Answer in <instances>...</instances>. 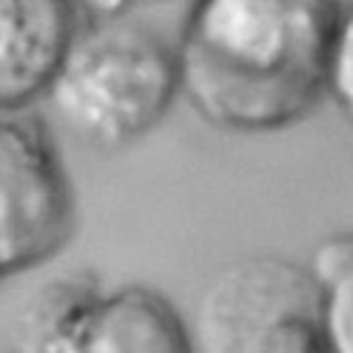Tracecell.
I'll return each instance as SVG.
<instances>
[{
	"instance_id": "obj_6",
	"label": "cell",
	"mask_w": 353,
	"mask_h": 353,
	"mask_svg": "<svg viewBox=\"0 0 353 353\" xmlns=\"http://www.w3.org/2000/svg\"><path fill=\"white\" fill-rule=\"evenodd\" d=\"M77 25L80 3L0 0V113L50 91Z\"/></svg>"
},
{
	"instance_id": "obj_2",
	"label": "cell",
	"mask_w": 353,
	"mask_h": 353,
	"mask_svg": "<svg viewBox=\"0 0 353 353\" xmlns=\"http://www.w3.org/2000/svg\"><path fill=\"white\" fill-rule=\"evenodd\" d=\"M127 11L130 3H80L77 33L47 91L61 124L105 152L146 135L179 94L176 44Z\"/></svg>"
},
{
	"instance_id": "obj_8",
	"label": "cell",
	"mask_w": 353,
	"mask_h": 353,
	"mask_svg": "<svg viewBox=\"0 0 353 353\" xmlns=\"http://www.w3.org/2000/svg\"><path fill=\"white\" fill-rule=\"evenodd\" d=\"M325 99L353 127V3L336 6L325 52Z\"/></svg>"
},
{
	"instance_id": "obj_7",
	"label": "cell",
	"mask_w": 353,
	"mask_h": 353,
	"mask_svg": "<svg viewBox=\"0 0 353 353\" xmlns=\"http://www.w3.org/2000/svg\"><path fill=\"white\" fill-rule=\"evenodd\" d=\"M306 268L317 287L323 353H353V229L323 237Z\"/></svg>"
},
{
	"instance_id": "obj_5",
	"label": "cell",
	"mask_w": 353,
	"mask_h": 353,
	"mask_svg": "<svg viewBox=\"0 0 353 353\" xmlns=\"http://www.w3.org/2000/svg\"><path fill=\"white\" fill-rule=\"evenodd\" d=\"M74 193L39 119L0 113V284L52 259L69 240Z\"/></svg>"
},
{
	"instance_id": "obj_3",
	"label": "cell",
	"mask_w": 353,
	"mask_h": 353,
	"mask_svg": "<svg viewBox=\"0 0 353 353\" xmlns=\"http://www.w3.org/2000/svg\"><path fill=\"white\" fill-rule=\"evenodd\" d=\"M17 353H196L193 334L157 290L102 292L88 270L47 281L22 309Z\"/></svg>"
},
{
	"instance_id": "obj_4",
	"label": "cell",
	"mask_w": 353,
	"mask_h": 353,
	"mask_svg": "<svg viewBox=\"0 0 353 353\" xmlns=\"http://www.w3.org/2000/svg\"><path fill=\"white\" fill-rule=\"evenodd\" d=\"M193 345L196 353H323L309 268L276 254L232 262L199 298Z\"/></svg>"
},
{
	"instance_id": "obj_1",
	"label": "cell",
	"mask_w": 353,
	"mask_h": 353,
	"mask_svg": "<svg viewBox=\"0 0 353 353\" xmlns=\"http://www.w3.org/2000/svg\"><path fill=\"white\" fill-rule=\"evenodd\" d=\"M336 3L199 0L179 39V94L207 124L279 132L325 97V52Z\"/></svg>"
}]
</instances>
